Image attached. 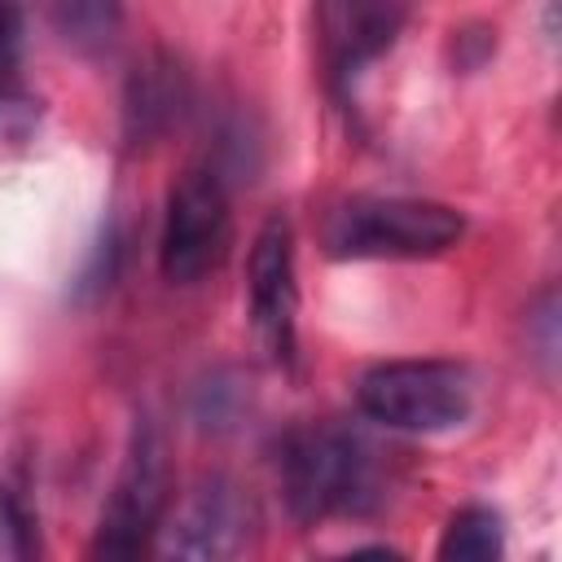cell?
I'll use <instances>...</instances> for the list:
<instances>
[{"label": "cell", "instance_id": "6da1fadb", "mask_svg": "<svg viewBox=\"0 0 562 562\" xmlns=\"http://www.w3.org/2000/svg\"><path fill=\"white\" fill-rule=\"evenodd\" d=\"M281 492L299 522L364 518L391 496V452L342 422L294 426L281 439Z\"/></svg>", "mask_w": 562, "mask_h": 562}, {"label": "cell", "instance_id": "9c48e42d", "mask_svg": "<svg viewBox=\"0 0 562 562\" xmlns=\"http://www.w3.org/2000/svg\"><path fill=\"white\" fill-rule=\"evenodd\" d=\"M189 105V79L171 57H149L132 70L127 97H123V127L132 145H149L167 136Z\"/></svg>", "mask_w": 562, "mask_h": 562}, {"label": "cell", "instance_id": "4fadbf2b", "mask_svg": "<svg viewBox=\"0 0 562 562\" xmlns=\"http://www.w3.org/2000/svg\"><path fill=\"white\" fill-rule=\"evenodd\" d=\"M114 272H119V228H114V224H105L101 241L92 246V255H88V263H83V272H79L75 294H79V299L101 294V290L114 281Z\"/></svg>", "mask_w": 562, "mask_h": 562}, {"label": "cell", "instance_id": "8fae6325", "mask_svg": "<svg viewBox=\"0 0 562 562\" xmlns=\"http://www.w3.org/2000/svg\"><path fill=\"white\" fill-rule=\"evenodd\" d=\"M505 553V518L487 505H465L452 514L439 540L443 562H496Z\"/></svg>", "mask_w": 562, "mask_h": 562}, {"label": "cell", "instance_id": "7c38bea8", "mask_svg": "<svg viewBox=\"0 0 562 562\" xmlns=\"http://www.w3.org/2000/svg\"><path fill=\"white\" fill-rule=\"evenodd\" d=\"M18 61H22V4L0 0V110L13 105Z\"/></svg>", "mask_w": 562, "mask_h": 562}, {"label": "cell", "instance_id": "3957f363", "mask_svg": "<svg viewBox=\"0 0 562 562\" xmlns=\"http://www.w3.org/2000/svg\"><path fill=\"white\" fill-rule=\"evenodd\" d=\"M356 404L386 430L439 435L474 413V378L457 360H386L360 373Z\"/></svg>", "mask_w": 562, "mask_h": 562}, {"label": "cell", "instance_id": "30bf717a", "mask_svg": "<svg viewBox=\"0 0 562 562\" xmlns=\"http://www.w3.org/2000/svg\"><path fill=\"white\" fill-rule=\"evenodd\" d=\"M48 26L57 40L75 53H105L123 26V4L119 0H44Z\"/></svg>", "mask_w": 562, "mask_h": 562}, {"label": "cell", "instance_id": "8992f818", "mask_svg": "<svg viewBox=\"0 0 562 562\" xmlns=\"http://www.w3.org/2000/svg\"><path fill=\"white\" fill-rule=\"evenodd\" d=\"M255 536H259L255 501L228 474H211L176 505L171 518H162L158 553L189 562H224L255 549Z\"/></svg>", "mask_w": 562, "mask_h": 562}, {"label": "cell", "instance_id": "5b68a950", "mask_svg": "<svg viewBox=\"0 0 562 562\" xmlns=\"http://www.w3.org/2000/svg\"><path fill=\"white\" fill-rule=\"evenodd\" d=\"M233 246V211L228 189L211 167H189L171 193L158 237V268L171 285H198L206 281Z\"/></svg>", "mask_w": 562, "mask_h": 562}, {"label": "cell", "instance_id": "277c9868", "mask_svg": "<svg viewBox=\"0 0 562 562\" xmlns=\"http://www.w3.org/2000/svg\"><path fill=\"white\" fill-rule=\"evenodd\" d=\"M167 501H171L167 439L149 417H136L88 553L92 558H136L158 536V527L167 518Z\"/></svg>", "mask_w": 562, "mask_h": 562}, {"label": "cell", "instance_id": "ba28073f", "mask_svg": "<svg viewBox=\"0 0 562 562\" xmlns=\"http://www.w3.org/2000/svg\"><path fill=\"white\" fill-rule=\"evenodd\" d=\"M408 18V0H316L321 57L338 92H347L369 61H378Z\"/></svg>", "mask_w": 562, "mask_h": 562}, {"label": "cell", "instance_id": "7a4b0ae2", "mask_svg": "<svg viewBox=\"0 0 562 562\" xmlns=\"http://www.w3.org/2000/svg\"><path fill=\"white\" fill-rule=\"evenodd\" d=\"M465 233V215L435 198H347L321 224L329 259H435Z\"/></svg>", "mask_w": 562, "mask_h": 562}, {"label": "cell", "instance_id": "52a82bcc", "mask_svg": "<svg viewBox=\"0 0 562 562\" xmlns=\"http://www.w3.org/2000/svg\"><path fill=\"white\" fill-rule=\"evenodd\" d=\"M246 303L259 347L277 364L299 356V272H294V228L285 215L263 220L246 263Z\"/></svg>", "mask_w": 562, "mask_h": 562}]
</instances>
